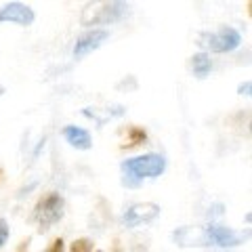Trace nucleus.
I'll return each instance as SVG.
<instances>
[{
	"label": "nucleus",
	"instance_id": "nucleus-1",
	"mask_svg": "<svg viewBox=\"0 0 252 252\" xmlns=\"http://www.w3.org/2000/svg\"><path fill=\"white\" fill-rule=\"evenodd\" d=\"M120 168L124 172V185L135 187L143 179L160 177L166 170V158L160 154H145V156H137V158H130V160L122 162Z\"/></svg>",
	"mask_w": 252,
	"mask_h": 252
},
{
	"label": "nucleus",
	"instance_id": "nucleus-2",
	"mask_svg": "<svg viewBox=\"0 0 252 252\" xmlns=\"http://www.w3.org/2000/svg\"><path fill=\"white\" fill-rule=\"evenodd\" d=\"M126 11H128V4L126 2H91L84 6L82 11V26H107V23H114L118 19H122Z\"/></svg>",
	"mask_w": 252,
	"mask_h": 252
},
{
	"label": "nucleus",
	"instance_id": "nucleus-3",
	"mask_svg": "<svg viewBox=\"0 0 252 252\" xmlns=\"http://www.w3.org/2000/svg\"><path fill=\"white\" fill-rule=\"evenodd\" d=\"M242 42V34L235 28H220L217 32H202L198 34V46L210 53H229L235 51Z\"/></svg>",
	"mask_w": 252,
	"mask_h": 252
},
{
	"label": "nucleus",
	"instance_id": "nucleus-4",
	"mask_svg": "<svg viewBox=\"0 0 252 252\" xmlns=\"http://www.w3.org/2000/svg\"><path fill=\"white\" fill-rule=\"evenodd\" d=\"M65 215V200L57 191H49L38 200L34 208V220L40 225V229H49L51 225L59 223Z\"/></svg>",
	"mask_w": 252,
	"mask_h": 252
},
{
	"label": "nucleus",
	"instance_id": "nucleus-5",
	"mask_svg": "<svg viewBox=\"0 0 252 252\" xmlns=\"http://www.w3.org/2000/svg\"><path fill=\"white\" fill-rule=\"evenodd\" d=\"M172 240H175V244L179 248H206V246H212L206 227H191V225L179 227V229L172 233Z\"/></svg>",
	"mask_w": 252,
	"mask_h": 252
},
{
	"label": "nucleus",
	"instance_id": "nucleus-6",
	"mask_svg": "<svg viewBox=\"0 0 252 252\" xmlns=\"http://www.w3.org/2000/svg\"><path fill=\"white\" fill-rule=\"evenodd\" d=\"M160 215V206L154 202H139L124 212V225L126 227H139L143 223H149Z\"/></svg>",
	"mask_w": 252,
	"mask_h": 252
},
{
	"label": "nucleus",
	"instance_id": "nucleus-7",
	"mask_svg": "<svg viewBox=\"0 0 252 252\" xmlns=\"http://www.w3.org/2000/svg\"><path fill=\"white\" fill-rule=\"evenodd\" d=\"M36 19L34 11L28 4L9 2L0 9V23H17V26H32Z\"/></svg>",
	"mask_w": 252,
	"mask_h": 252
},
{
	"label": "nucleus",
	"instance_id": "nucleus-8",
	"mask_svg": "<svg viewBox=\"0 0 252 252\" xmlns=\"http://www.w3.org/2000/svg\"><path fill=\"white\" fill-rule=\"evenodd\" d=\"M107 38H109V32H105V30H89L86 34H82V36L76 40L74 57L80 59V57H84V55L97 51L99 46L107 40Z\"/></svg>",
	"mask_w": 252,
	"mask_h": 252
},
{
	"label": "nucleus",
	"instance_id": "nucleus-9",
	"mask_svg": "<svg viewBox=\"0 0 252 252\" xmlns=\"http://www.w3.org/2000/svg\"><path fill=\"white\" fill-rule=\"evenodd\" d=\"M206 231L210 235V242L215 246H240V244L246 240V233H240V231H233L229 227H223V225H208Z\"/></svg>",
	"mask_w": 252,
	"mask_h": 252
},
{
	"label": "nucleus",
	"instance_id": "nucleus-10",
	"mask_svg": "<svg viewBox=\"0 0 252 252\" xmlns=\"http://www.w3.org/2000/svg\"><path fill=\"white\" fill-rule=\"evenodd\" d=\"M63 137H65L67 143L76 149H91V145H93L91 132L80 128V126H72V124L65 126V128H63Z\"/></svg>",
	"mask_w": 252,
	"mask_h": 252
},
{
	"label": "nucleus",
	"instance_id": "nucleus-11",
	"mask_svg": "<svg viewBox=\"0 0 252 252\" xmlns=\"http://www.w3.org/2000/svg\"><path fill=\"white\" fill-rule=\"evenodd\" d=\"M82 114L86 116V118H93L97 124H105L109 118H118V116H122L124 114V107L122 105H116V107H112V109H94V107H84L82 109Z\"/></svg>",
	"mask_w": 252,
	"mask_h": 252
},
{
	"label": "nucleus",
	"instance_id": "nucleus-12",
	"mask_svg": "<svg viewBox=\"0 0 252 252\" xmlns=\"http://www.w3.org/2000/svg\"><path fill=\"white\" fill-rule=\"evenodd\" d=\"M147 141V132L141 128V126H128L126 128V137H124V143H122V149H128V147H137L141 143Z\"/></svg>",
	"mask_w": 252,
	"mask_h": 252
},
{
	"label": "nucleus",
	"instance_id": "nucleus-13",
	"mask_svg": "<svg viewBox=\"0 0 252 252\" xmlns=\"http://www.w3.org/2000/svg\"><path fill=\"white\" fill-rule=\"evenodd\" d=\"M191 69H193V74L198 76V78H206L210 74V69H212V61L206 53H198V55H193L191 57Z\"/></svg>",
	"mask_w": 252,
	"mask_h": 252
},
{
	"label": "nucleus",
	"instance_id": "nucleus-14",
	"mask_svg": "<svg viewBox=\"0 0 252 252\" xmlns=\"http://www.w3.org/2000/svg\"><path fill=\"white\" fill-rule=\"evenodd\" d=\"M69 252H93V242L89 238L74 240L72 246H69Z\"/></svg>",
	"mask_w": 252,
	"mask_h": 252
},
{
	"label": "nucleus",
	"instance_id": "nucleus-15",
	"mask_svg": "<svg viewBox=\"0 0 252 252\" xmlns=\"http://www.w3.org/2000/svg\"><path fill=\"white\" fill-rule=\"evenodd\" d=\"M9 233H11L9 223H6L4 219H0V248H2V246H4V242L9 240Z\"/></svg>",
	"mask_w": 252,
	"mask_h": 252
},
{
	"label": "nucleus",
	"instance_id": "nucleus-16",
	"mask_svg": "<svg viewBox=\"0 0 252 252\" xmlns=\"http://www.w3.org/2000/svg\"><path fill=\"white\" fill-rule=\"evenodd\" d=\"M46 252H63V240L57 238V240H53V244L49 246V250Z\"/></svg>",
	"mask_w": 252,
	"mask_h": 252
},
{
	"label": "nucleus",
	"instance_id": "nucleus-17",
	"mask_svg": "<svg viewBox=\"0 0 252 252\" xmlns=\"http://www.w3.org/2000/svg\"><path fill=\"white\" fill-rule=\"evenodd\" d=\"M250 91H252V82H250V80H246L244 84L238 86V93H240V94H250Z\"/></svg>",
	"mask_w": 252,
	"mask_h": 252
},
{
	"label": "nucleus",
	"instance_id": "nucleus-18",
	"mask_svg": "<svg viewBox=\"0 0 252 252\" xmlns=\"http://www.w3.org/2000/svg\"><path fill=\"white\" fill-rule=\"evenodd\" d=\"M2 94H4V86L0 84V97H2Z\"/></svg>",
	"mask_w": 252,
	"mask_h": 252
},
{
	"label": "nucleus",
	"instance_id": "nucleus-19",
	"mask_svg": "<svg viewBox=\"0 0 252 252\" xmlns=\"http://www.w3.org/2000/svg\"><path fill=\"white\" fill-rule=\"evenodd\" d=\"M0 181H2V168H0Z\"/></svg>",
	"mask_w": 252,
	"mask_h": 252
},
{
	"label": "nucleus",
	"instance_id": "nucleus-20",
	"mask_svg": "<svg viewBox=\"0 0 252 252\" xmlns=\"http://www.w3.org/2000/svg\"><path fill=\"white\" fill-rule=\"evenodd\" d=\"M97 252H103V250H97Z\"/></svg>",
	"mask_w": 252,
	"mask_h": 252
}]
</instances>
